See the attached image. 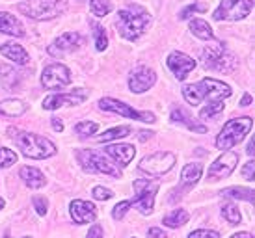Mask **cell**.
<instances>
[{"instance_id":"8fae6325","label":"cell","mask_w":255,"mask_h":238,"mask_svg":"<svg viewBox=\"0 0 255 238\" xmlns=\"http://www.w3.org/2000/svg\"><path fill=\"white\" fill-rule=\"evenodd\" d=\"M175 164V156L171 153H166V151H160V153H153L142 158L140 160V169L143 173H149V175H164L168 173Z\"/></svg>"},{"instance_id":"60d3db41","label":"cell","mask_w":255,"mask_h":238,"mask_svg":"<svg viewBox=\"0 0 255 238\" xmlns=\"http://www.w3.org/2000/svg\"><path fill=\"white\" fill-rule=\"evenodd\" d=\"M86 238H103V227L101 225H93Z\"/></svg>"},{"instance_id":"7bdbcfd3","label":"cell","mask_w":255,"mask_h":238,"mask_svg":"<svg viewBox=\"0 0 255 238\" xmlns=\"http://www.w3.org/2000/svg\"><path fill=\"white\" fill-rule=\"evenodd\" d=\"M254 168H255V162L254 160H250L248 166L244 168V175L248 177V181H254Z\"/></svg>"},{"instance_id":"8d00e7d4","label":"cell","mask_w":255,"mask_h":238,"mask_svg":"<svg viewBox=\"0 0 255 238\" xmlns=\"http://www.w3.org/2000/svg\"><path fill=\"white\" fill-rule=\"evenodd\" d=\"M205 9H207L205 4H201V2H194L192 6L184 7L183 11L179 13V17H181V19H188V17H190V15L194 13V11H205Z\"/></svg>"},{"instance_id":"83f0119b","label":"cell","mask_w":255,"mask_h":238,"mask_svg":"<svg viewBox=\"0 0 255 238\" xmlns=\"http://www.w3.org/2000/svg\"><path fill=\"white\" fill-rule=\"evenodd\" d=\"M222 196L231 197V199H242V201L248 199L250 203H254V190H246L241 186H231V188L222 190Z\"/></svg>"},{"instance_id":"6da1fadb","label":"cell","mask_w":255,"mask_h":238,"mask_svg":"<svg viewBox=\"0 0 255 238\" xmlns=\"http://www.w3.org/2000/svg\"><path fill=\"white\" fill-rule=\"evenodd\" d=\"M233 90L227 84L214 80V78H203L201 82L196 84H188L183 88V97L188 101V105L198 106L203 101H211V103H220L224 99L231 97Z\"/></svg>"},{"instance_id":"9a60e30c","label":"cell","mask_w":255,"mask_h":238,"mask_svg":"<svg viewBox=\"0 0 255 238\" xmlns=\"http://www.w3.org/2000/svg\"><path fill=\"white\" fill-rule=\"evenodd\" d=\"M156 82V73L149 67H136L128 77V88L132 93H143L151 90Z\"/></svg>"},{"instance_id":"484cf974","label":"cell","mask_w":255,"mask_h":238,"mask_svg":"<svg viewBox=\"0 0 255 238\" xmlns=\"http://www.w3.org/2000/svg\"><path fill=\"white\" fill-rule=\"evenodd\" d=\"M188 212L184 209H175L171 210L168 216H164L162 224L166 225V227H171V229H177V227H181V225H184L186 222H188Z\"/></svg>"},{"instance_id":"3957f363","label":"cell","mask_w":255,"mask_h":238,"mask_svg":"<svg viewBox=\"0 0 255 238\" xmlns=\"http://www.w3.org/2000/svg\"><path fill=\"white\" fill-rule=\"evenodd\" d=\"M147 22L149 15L140 7H127L118 13V30L125 39H130V41L140 37V34L147 26Z\"/></svg>"},{"instance_id":"603a6c76","label":"cell","mask_w":255,"mask_h":238,"mask_svg":"<svg viewBox=\"0 0 255 238\" xmlns=\"http://www.w3.org/2000/svg\"><path fill=\"white\" fill-rule=\"evenodd\" d=\"M171 121H175V123H181V125H184L186 128L194 130V132H201V134L207 132V126L201 125V123H198L196 119H192L190 114H186L183 108H175V110L171 112Z\"/></svg>"},{"instance_id":"7402d4cb","label":"cell","mask_w":255,"mask_h":238,"mask_svg":"<svg viewBox=\"0 0 255 238\" xmlns=\"http://www.w3.org/2000/svg\"><path fill=\"white\" fill-rule=\"evenodd\" d=\"M0 52H2L7 60H13V62L19 63V65H28V62H30V56L26 54V50L22 49L21 45H17V43H6V45H2V47H0Z\"/></svg>"},{"instance_id":"52a82bcc","label":"cell","mask_w":255,"mask_h":238,"mask_svg":"<svg viewBox=\"0 0 255 238\" xmlns=\"http://www.w3.org/2000/svg\"><path fill=\"white\" fill-rule=\"evenodd\" d=\"M77 158H78V162H80V166H82L86 171L105 173V175H110V177H121L120 169L116 168L112 162H108L107 158H105V154L95 153L92 149L77 151Z\"/></svg>"},{"instance_id":"bcb514c9","label":"cell","mask_w":255,"mask_h":238,"mask_svg":"<svg viewBox=\"0 0 255 238\" xmlns=\"http://www.w3.org/2000/svg\"><path fill=\"white\" fill-rule=\"evenodd\" d=\"M231 238H254L250 233H237V235H233Z\"/></svg>"},{"instance_id":"5bb4252c","label":"cell","mask_w":255,"mask_h":238,"mask_svg":"<svg viewBox=\"0 0 255 238\" xmlns=\"http://www.w3.org/2000/svg\"><path fill=\"white\" fill-rule=\"evenodd\" d=\"M201 175H203V168H201V164H186L183 168V171H181V182H179V186L175 190H173V196L170 197L171 201H177V199H181V196H183L186 190H190L192 186H196L199 182V179H201Z\"/></svg>"},{"instance_id":"ac0fdd59","label":"cell","mask_w":255,"mask_h":238,"mask_svg":"<svg viewBox=\"0 0 255 238\" xmlns=\"http://www.w3.org/2000/svg\"><path fill=\"white\" fill-rule=\"evenodd\" d=\"M69 212H71V218L75 224H93L97 220V209L90 201L75 199L71 207H69Z\"/></svg>"},{"instance_id":"b9f144b4","label":"cell","mask_w":255,"mask_h":238,"mask_svg":"<svg viewBox=\"0 0 255 238\" xmlns=\"http://www.w3.org/2000/svg\"><path fill=\"white\" fill-rule=\"evenodd\" d=\"M149 238H168L166 237V233L162 231V229H158V227H151L147 231Z\"/></svg>"},{"instance_id":"4fadbf2b","label":"cell","mask_w":255,"mask_h":238,"mask_svg":"<svg viewBox=\"0 0 255 238\" xmlns=\"http://www.w3.org/2000/svg\"><path fill=\"white\" fill-rule=\"evenodd\" d=\"M237 162H239V154L226 151L224 154H220L218 158L211 164L209 168V179L213 181H220V179H226L235 171L237 168Z\"/></svg>"},{"instance_id":"9c48e42d","label":"cell","mask_w":255,"mask_h":238,"mask_svg":"<svg viewBox=\"0 0 255 238\" xmlns=\"http://www.w3.org/2000/svg\"><path fill=\"white\" fill-rule=\"evenodd\" d=\"M252 7H254L252 0H222L213 17L216 21H241L248 17Z\"/></svg>"},{"instance_id":"2e32d148","label":"cell","mask_w":255,"mask_h":238,"mask_svg":"<svg viewBox=\"0 0 255 238\" xmlns=\"http://www.w3.org/2000/svg\"><path fill=\"white\" fill-rule=\"evenodd\" d=\"M80 45H84V35L78 34V32H65L54 39V43L49 47V52L52 56H60V54H67V52L77 50Z\"/></svg>"},{"instance_id":"d4e9b609","label":"cell","mask_w":255,"mask_h":238,"mask_svg":"<svg viewBox=\"0 0 255 238\" xmlns=\"http://www.w3.org/2000/svg\"><path fill=\"white\" fill-rule=\"evenodd\" d=\"M26 112V105L22 101H17V99H9V101H4L0 103V114L4 116H9V118H17V116H22Z\"/></svg>"},{"instance_id":"74e56055","label":"cell","mask_w":255,"mask_h":238,"mask_svg":"<svg viewBox=\"0 0 255 238\" xmlns=\"http://www.w3.org/2000/svg\"><path fill=\"white\" fill-rule=\"evenodd\" d=\"M114 194L110 192L108 188H105V186H95L93 188V197L97 199V201H107V199H110Z\"/></svg>"},{"instance_id":"e575fe53","label":"cell","mask_w":255,"mask_h":238,"mask_svg":"<svg viewBox=\"0 0 255 238\" xmlns=\"http://www.w3.org/2000/svg\"><path fill=\"white\" fill-rule=\"evenodd\" d=\"M224 110V105L222 103H213V105L205 106V108H201V112H199V118L201 119H209L213 118L214 114H220Z\"/></svg>"},{"instance_id":"f907efd6","label":"cell","mask_w":255,"mask_h":238,"mask_svg":"<svg viewBox=\"0 0 255 238\" xmlns=\"http://www.w3.org/2000/svg\"><path fill=\"white\" fill-rule=\"evenodd\" d=\"M24 238H30V237H24Z\"/></svg>"},{"instance_id":"ffe728a7","label":"cell","mask_w":255,"mask_h":238,"mask_svg":"<svg viewBox=\"0 0 255 238\" xmlns=\"http://www.w3.org/2000/svg\"><path fill=\"white\" fill-rule=\"evenodd\" d=\"M105 153L112 158L118 166L125 168L128 166V162L134 158V147L132 145H123V143H112L105 149Z\"/></svg>"},{"instance_id":"5b68a950","label":"cell","mask_w":255,"mask_h":238,"mask_svg":"<svg viewBox=\"0 0 255 238\" xmlns=\"http://www.w3.org/2000/svg\"><path fill=\"white\" fill-rule=\"evenodd\" d=\"M67 4L64 0H22L19 4L24 15H28L30 19H37V21H47L52 19L64 11Z\"/></svg>"},{"instance_id":"8992f818","label":"cell","mask_w":255,"mask_h":238,"mask_svg":"<svg viewBox=\"0 0 255 238\" xmlns=\"http://www.w3.org/2000/svg\"><path fill=\"white\" fill-rule=\"evenodd\" d=\"M201 60H203V65L207 69L220 71V73H229V71H233L237 67L235 58L227 52L222 43L205 47L203 52H201Z\"/></svg>"},{"instance_id":"7c38bea8","label":"cell","mask_w":255,"mask_h":238,"mask_svg":"<svg viewBox=\"0 0 255 238\" xmlns=\"http://www.w3.org/2000/svg\"><path fill=\"white\" fill-rule=\"evenodd\" d=\"M71 82V75L69 69L62 65V63H50L43 69L41 84L47 90H62Z\"/></svg>"},{"instance_id":"ba28073f","label":"cell","mask_w":255,"mask_h":238,"mask_svg":"<svg viewBox=\"0 0 255 238\" xmlns=\"http://www.w3.org/2000/svg\"><path fill=\"white\" fill-rule=\"evenodd\" d=\"M132 186L136 190V196L132 199H128L130 207L136 205L142 214H145V216L151 214L153 207H155V196H156V190H158V182L149 181V179H136Z\"/></svg>"},{"instance_id":"e0dca14e","label":"cell","mask_w":255,"mask_h":238,"mask_svg":"<svg viewBox=\"0 0 255 238\" xmlns=\"http://www.w3.org/2000/svg\"><path fill=\"white\" fill-rule=\"evenodd\" d=\"M86 101V93L80 90H75L71 93H58V95H50L43 101V108L45 110H56L60 106H78Z\"/></svg>"},{"instance_id":"681fc988","label":"cell","mask_w":255,"mask_h":238,"mask_svg":"<svg viewBox=\"0 0 255 238\" xmlns=\"http://www.w3.org/2000/svg\"><path fill=\"white\" fill-rule=\"evenodd\" d=\"M4 238H9V235H6V237H4Z\"/></svg>"},{"instance_id":"f1b7e54d","label":"cell","mask_w":255,"mask_h":238,"mask_svg":"<svg viewBox=\"0 0 255 238\" xmlns=\"http://www.w3.org/2000/svg\"><path fill=\"white\" fill-rule=\"evenodd\" d=\"M130 132V126H116V128H110L105 134L97 136V141H112V140H120V138H125Z\"/></svg>"},{"instance_id":"4316f807","label":"cell","mask_w":255,"mask_h":238,"mask_svg":"<svg viewBox=\"0 0 255 238\" xmlns=\"http://www.w3.org/2000/svg\"><path fill=\"white\" fill-rule=\"evenodd\" d=\"M190 32L199 39H214V32L211 30L209 22H205L203 19H194L190 22Z\"/></svg>"},{"instance_id":"d6986e66","label":"cell","mask_w":255,"mask_h":238,"mask_svg":"<svg viewBox=\"0 0 255 238\" xmlns=\"http://www.w3.org/2000/svg\"><path fill=\"white\" fill-rule=\"evenodd\" d=\"M168 67H170V71L175 75L177 80H184L186 75H188L190 71H194L196 62H194L190 56L183 54V52H171L170 56H168Z\"/></svg>"},{"instance_id":"4dcf8cb0","label":"cell","mask_w":255,"mask_h":238,"mask_svg":"<svg viewBox=\"0 0 255 238\" xmlns=\"http://www.w3.org/2000/svg\"><path fill=\"white\" fill-rule=\"evenodd\" d=\"M90 9L95 17H105L112 9V4L108 0H90Z\"/></svg>"},{"instance_id":"30bf717a","label":"cell","mask_w":255,"mask_h":238,"mask_svg":"<svg viewBox=\"0 0 255 238\" xmlns=\"http://www.w3.org/2000/svg\"><path fill=\"white\" fill-rule=\"evenodd\" d=\"M99 108L105 110V112H114V114H120L123 118L128 119H136V121H145V123H155L156 118L151 112H138L134 108H130L128 105L121 103L118 99H110L105 97L99 101Z\"/></svg>"},{"instance_id":"c3c4849f","label":"cell","mask_w":255,"mask_h":238,"mask_svg":"<svg viewBox=\"0 0 255 238\" xmlns=\"http://www.w3.org/2000/svg\"><path fill=\"white\" fill-rule=\"evenodd\" d=\"M4 209V199H2V197H0V210Z\"/></svg>"},{"instance_id":"7a4b0ae2","label":"cell","mask_w":255,"mask_h":238,"mask_svg":"<svg viewBox=\"0 0 255 238\" xmlns=\"http://www.w3.org/2000/svg\"><path fill=\"white\" fill-rule=\"evenodd\" d=\"M7 136L21 147L22 154L28 156V158H36V160H43V158H49L56 153V147L54 143L49 141L43 136H37V134L32 132H24V130H19V128H7Z\"/></svg>"},{"instance_id":"d6a6232c","label":"cell","mask_w":255,"mask_h":238,"mask_svg":"<svg viewBox=\"0 0 255 238\" xmlns=\"http://www.w3.org/2000/svg\"><path fill=\"white\" fill-rule=\"evenodd\" d=\"M97 128H99V125H97L95 121H82V123H78V125L75 126V130H77L80 136H84V138L95 134L97 132Z\"/></svg>"},{"instance_id":"ab89813d","label":"cell","mask_w":255,"mask_h":238,"mask_svg":"<svg viewBox=\"0 0 255 238\" xmlns=\"http://www.w3.org/2000/svg\"><path fill=\"white\" fill-rule=\"evenodd\" d=\"M34 207H36V212L39 216H45L47 214V201L43 197H34Z\"/></svg>"},{"instance_id":"836d02e7","label":"cell","mask_w":255,"mask_h":238,"mask_svg":"<svg viewBox=\"0 0 255 238\" xmlns=\"http://www.w3.org/2000/svg\"><path fill=\"white\" fill-rule=\"evenodd\" d=\"M15 162H17V154L11 149H0V168H9V166H13Z\"/></svg>"},{"instance_id":"7dc6e473","label":"cell","mask_w":255,"mask_h":238,"mask_svg":"<svg viewBox=\"0 0 255 238\" xmlns=\"http://www.w3.org/2000/svg\"><path fill=\"white\" fill-rule=\"evenodd\" d=\"M248 154L252 156L254 154V140H250V145H248Z\"/></svg>"},{"instance_id":"f6af8a7d","label":"cell","mask_w":255,"mask_h":238,"mask_svg":"<svg viewBox=\"0 0 255 238\" xmlns=\"http://www.w3.org/2000/svg\"><path fill=\"white\" fill-rule=\"evenodd\" d=\"M252 105V95H244L241 101V106H250Z\"/></svg>"},{"instance_id":"ee69618b","label":"cell","mask_w":255,"mask_h":238,"mask_svg":"<svg viewBox=\"0 0 255 238\" xmlns=\"http://www.w3.org/2000/svg\"><path fill=\"white\" fill-rule=\"evenodd\" d=\"M52 125H54V130H56V132H62V130H64V125H62L60 118H52Z\"/></svg>"},{"instance_id":"f35d334b","label":"cell","mask_w":255,"mask_h":238,"mask_svg":"<svg viewBox=\"0 0 255 238\" xmlns=\"http://www.w3.org/2000/svg\"><path fill=\"white\" fill-rule=\"evenodd\" d=\"M188 238H218V233L211 231V229H198V231L190 233Z\"/></svg>"},{"instance_id":"f546056e","label":"cell","mask_w":255,"mask_h":238,"mask_svg":"<svg viewBox=\"0 0 255 238\" xmlns=\"http://www.w3.org/2000/svg\"><path fill=\"white\" fill-rule=\"evenodd\" d=\"M222 216L226 218L231 225H239L241 224V220H242L241 212H239V209H237L233 203H227V205L222 207Z\"/></svg>"},{"instance_id":"d590c367","label":"cell","mask_w":255,"mask_h":238,"mask_svg":"<svg viewBox=\"0 0 255 238\" xmlns=\"http://www.w3.org/2000/svg\"><path fill=\"white\" fill-rule=\"evenodd\" d=\"M128 209H130V203H128V201H121V203H118L116 207H114L112 218L116 220V222H120L121 218H123L128 212Z\"/></svg>"},{"instance_id":"44dd1931","label":"cell","mask_w":255,"mask_h":238,"mask_svg":"<svg viewBox=\"0 0 255 238\" xmlns=\"http://www.w3.org/2000/svg\"><path fill=\"white\" fill-rule=\"evenodd\" d=\"M0 32L7 35H13V37H22L24 35V26H22V22L15 15L0 11Z\"/></svg>"},{"instance_id":"277c9868","label":"cell","mask_w":255,"mask_h":238,"mask_svg":"<svg viewBox=\"0 0 255 238\" xmlns=\"http://www.w3.org/2000/svg\"><path fill=\"white\" fill-rule=\"evenodd\" d=\"M252 125H254L252 118H237L227 121L226 125H224V128H222V132L218 134V138H216V147L218 149L235 147L237 143H241L246 138V134L250 132Z\"/></svg>"},{"instance_id":"1f68e13d","label":"cell","mask_w":255,"mask_h":238,"mask_svg":"<svg viewBox=\"0 0 255 238\" xmlns=\"http://www.w3.org/2000/svg\"><path fill=\"white\" fill-rule=\"evenodd\" d=\"M93 39H95V47L97 50H105L108 45V37H107V32L103 26H95L93 24Z\"/></svg>"},{"instance_id":"cb8c5ba5","label":"cell","mask_w":255,"mask_h":238,"mask_svg":"<svg viewBox=\"0 0 255 238\" xmlns=\"http://www.w3.org/2000/svg\"><path fill=\"white\" fill-rule=\"evenodd\" d=\"M21 177L22 181H24V184L28 186V188H43L45 186V182H47V179H45V175H43L41 171L37 168H30V166H26V168L21 169Z\"/></svg>"}]
</instances>
